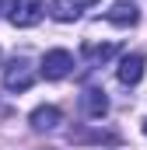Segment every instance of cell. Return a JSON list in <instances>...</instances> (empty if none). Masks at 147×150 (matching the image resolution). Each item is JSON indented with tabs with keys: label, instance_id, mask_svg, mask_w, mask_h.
<instances>
[{
	"label": "cell",
	"instance_id": "obj_1",
	"mask_svg": "<svg viewBox=\"0 0 147 150\" xmlns=\"http://www.w3.org/2000/svg\"><path fill=\"white\" fill-rule=\"evenodd\" d=\"M35 84V70H32V63L25 59V56H14L7 67H4V87L11 91V94H21V91H28Z\"/></svg>",
	"mask_w": 147,
	"mask_h": 150
},
{
	"label": "cell",
	"instance_id": "obj_2",
	"mask_svg": "<svg viewBox=\"0 0 147 150\" xmlns=\"http://www.w3.org/2000/svg\"><path fill=\"white\" fill-rule=\"evenodd\" d=\"M42 77L46 80H63V77L74 70V56L67 52V49H49L46 56H42Z\"/></svg>",
	"mask_w": 147,
	"mask_h": 150
},
{
	"label": "cell",
	"instance_id": "obj_3",
	"mask_svg": "<svg viewBox=\"0 0 147 150\" xmlns=\"http://www.w3.org/2000/svg\"><path fill=\"white\" fill-rule=\"evenodd\" d=\"M116 77H119V84L137 87V84L144 80V56H140V52H126V56L119 59V70H116Z\"/></svg>",
	"mask_w": 147,
	"mask_h": 150
},
{
	"label": "cell",
	"instance_id": "obj_4",
	"mask_svg": "<svg viewBox=\"0 0 147 150\" xmlns=\"http://www.w3.org/2000/svg\"><path fill=\"white\" fill-rule=\"evenodd\" d=\"M42 11H46L42 0H18V7H14V14H11V25H18V28H32V25L42 21Z\"/></svg>",
	"mask_w": 147,
	"mask_h": 150
},
{
	"label": "cell",
	"instance_id": "obj_5",
	"mask_svg": "<svg viewBox=\"0 0 147 150\" xmlns=\"http://www.w3.org/2000/svg\"><path fill=\"white\" fill-rule=\"evenodd\" d=\"M81 112L88 115V119H102V115L109 112V98H105V91H102V87H88V91L81 94Z\"/></svg>",
	"mask_w": 147,
	"mask_h": 150
},
{
	"label": "cell",
	"instance_id": "obj_6",
	"mask_svg": "<svg viewBox=\"0 0 147 150\" xmlns=\"http://www.w3.org/2000/svg\"><path fill=\"white\" fill-rule=\"evenodd\" d=\"M28 122H32V129H35V133H49V129H56V126L63 122V112H60L56 105H39L35 112H32Z\"/></svg>",
	"mask_w": 147,
	"mask_h": 150
},
{
	"label": "cell",
	"instance_id": "obj_7",
	"mask_svg": "<svg viewBox=\"0 0 147 150\" xmlns=\"http://www.w3.org/2000/svg\"><path fill=\"white\" fill-rule=\"evenodd\" d=\"M91 4H98V0H53V4H49V14H53L56 21H74V18H81V11L91 7Z\"/></svg>",
	"mask_w": 147,
	"mask_h": 150
},
{
	"label": "cell",
	"instance_id": "obj_8",
	"mask_svg": "<svg viewBox=\"0 0 147 150\" xmlns=\"http://www.w3.org/2000/svg\"><path fill=\"white\" fill-rule=\"evenodd\" d=\"M105 21L119 25V28H133V25L140 21V14H137V7H133L130 0H119V4H112V11L105 14Z\"/></svg>",
	"mask_w": 147,
	"mask_h": 150
},
{
	"label": "cell",
	"instance_id": "obj_9",
	"mask_svg": "<svg viewBox=\"0 0 147 150\" xmlns=\"http://www.w3.org/2000/svg\"><path fill=\"white\" fill-rule=\"evenodd\" d=\"M81 52H84L88 67H102L105 59H112V56L119 52V45H112V42H105V45H95V42H84V45H81Z\"/></svg>",
	"mask_w": 147,
	"mask_h": 150
},
{
	"label": "cell",
	"instance_id": "obj_10",
	"mask_svg": "<svg viewBox=\"0 0 147 150\" xmlns=\"http://www.w3.org/2000/svg\"><path fill=\"white\" fill-rule=\"evenodd\" d=\"M74 143H119V133H84V129H74L70 133Z\"/></svg>",
	"mask_w": 147,
	"mask_h": 150
},
{
	"label": "cell",
	"instance_id": "obj_11",
	"mask_svg": "<svg viewBox=\"0 0 147 150\" xmlns=\"http://www.w3.org/2000/svg\"><path fill=\"white\" fill-rule=\"evenodd\" d=\"M14 7H18V0H0V18H4V14L11 18V14H14Z\"/></svg>",
	"mask_w": 147,
	"mask_h": 150
},
{
	"label": "cell",
	"instance_id": "obj_12",
	"mask_svg": "<svg viewBox=\"0 0 147 150\" xmlns=\"http://www.w3.org/2000/svg\"><path fill=\"white\" fill-rule=\"evenodd\" d=\"M144 133H147V122H144Z\"/></svg>",
	"mask_w": 147,
	"mask_h": 150
}]
</instances>
